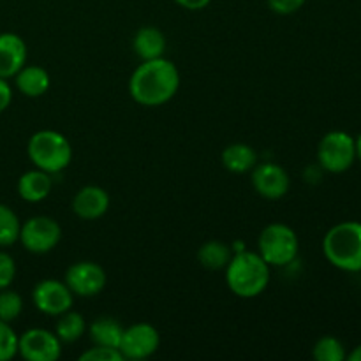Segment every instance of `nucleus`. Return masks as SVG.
Wrapping results in <instances>:
<instances>
[{"label": "nucleus", "mask_w": 361, "mask_h": 361, "mask_svg": "<svg viewBox=\"0 0 361 361\" xmlns=\"http://www.w3.org/2000/svg\"><path fill=\"white\" fill-rule=\"evenodd\" d=\"M356 159L361 161V133L358 134V137H356Z\"/></svg>", "instance_id": "nucleus-32"}, {"label": "nucleus", "mask_w": 361, "mask_h": 361, "mask_svg": "<svg viewBox=\"0 0 361 361\" xmlns=\"http://www.w3.org/2000/svg\"><path fill=\"white\" fill-rule=\"evenodd\" d=\"M312 356L317 361H344L348 358L344 344L337 337H321L314 344Z\"/></svg>", "instance_id": "nucleus-23"}, {"label": "nucleus", "mask_w": 361, "mask_h": 361, "mask_svg": "<svg viewBox=\"0 0 361 361\" xmlns=\"http://www.w3.org/2000/svg\"><path fill=\"white\" fill-rule=\"evenodd\" d=\"M267 2L271 13L281 14V16H289V14L298 13L305 6L307 0H267Z\"/></svg>", "instance_id": "nucleus-28"}, {"label": "nucleus", "mask_w": 361, "mask_h": 361, "mask_svg": "<svg viewBox=\"0 0 361 361\" xmlns=\"http://www.w3.org/2000/svg\"><path fill=\"white\" fill-rule=\"evenodd\" d=\"M345 360H349V361H361V344L356 345V348L353 349L351 353H349L348 358H345Z\"/></svg>", "instance_id": "nucleus-31"}, {"label": "nucleus", "mask_w": 361, "mask_h": 361, "mask_svg": "<svg viewBox=\"0 0 361 361\" xmlns=\"http://www.w3.org/2000/svg\"><path fill=\"white\" fill-rule=\"evenodd\" d=\"M13 102V88H11L9 81L0 78V113L6 111Z\"/></svg>", "instance_id": "nucleus-29"}, {"label": "nucleus", "mask_w": 361, "mask_h": 361, "mask_svg": "<svg viewBox=\"0 0 361 361\" xmlns=\"http://www.w3.org/2000/svg\"><path fill=\"white\" fill-rule=\"evenodd\" d=\"M231 257V247L224 242H219V240L204 242L197 250V261L201 263V267L212 271L224 270Z\"/></svg>", "instance_id": "nucleus-20"}, {"label": "nucleus", "mask_w": 361, "mask_h": 361, "mask_svg": "<svg viewBox=\"0 0 361 361\" xmlns=\"http://www.w3.org/2000/svg\"><path fill=\"white\" fill-rule=\"evenodd\" d=\"M80 361H123L122 353L116 348H104V345H94L88 351L81 353Z\"/></svg>", "instance_id": "nucleus-26"}, {"label": "nucleus", "mask_w": 361, "mask_h": 361, "mask_svg": "<svg viewBox=\"0 0 361 361\" xmlns=\"http://www.w3.org/2000/svg\"><path fill=\"white\" fill-rule=\"evenodd\" d=\"M27 63V44L13 32L0 34V78L11 80Z\"/></svg>", "instance_id": "nucleus-14"}, {"label": "nucleus", "mask_w": 361, "mask_h": 361, "mask_svg": "<svg viewBox=\"0 0 361 361\" xmlns=\"http://www.w3.org/2000/svg\"><path fill=\"white\" fill-rule=\"evenodd\" d=\"M32 302L39 312L46 316L59 317L60 314L71 310L74 302V295L66 282L55 279H44L37 282L32 291Z\"/></svg>", "instance_id": "nucleus-10"}, {"label": "nucleus", "mask_w": 361, "mask_h": 361, "mask_svg": "<svg viewBox=\"0 0 361 361\" xmlns=\"http://www.w3.org/2000/svg\"><path fill=\"white\" fill-rule=\"evenodd\" d=\"M222 166L228 171L243 175V173L252 171L254 166L257 164V154L250 145L245 143H233L222 150Z\"/></svg>", "instance_id": "nucleus-18"}, {"label": "nucleus", "mask_w": 361, "mask_h": 361, "mask_svg": "<svg viewBox=\"0 0 361 361\" xmlns=\"http://www.w3.org/2000/svg\"><path fill=\"white\" fill-rule=\"evenodd\" d=\"M356 161V141L345 130H330L317 145V162L328 173H345Z\"/></svg>", "instance_id": "nucleus-6"}, {"label": "nucleus", "mask_w": 361, "mask_h": 361, "mask_svg": "<svg viewBox=\"0 0 361 361\" xmlns=\"http://www.w3.org/2000/svg\"><path fill=\"white\" fill-rule=\"evenodd\" d=\"M300 240L295 229L282 222L268 224L257 238V254L271 267H288L296 259Z\"/></svg>", "instance_id": "nucleus-5"}, {"label": "nucleus", "mask_w": 361, "mask_h": 361, "mask_svg": "<svg viewBox=\"0 0 361 361\" xmlns=\"http://www.w3.org/2000/svg\"><path fill=\"white\" fill-rule=\"evenodd\" d=\"M133 49L141 60L161 59L166 51V35L157 27H141L134 34Z\"/></svg>", "instance_id": "nucleus-17"}, {"label": "nucleus", "mask_w": 361, "mask_h": 361, "mask_svg": "<svg viewBox=\"0 0 361 361\" xmlns=\"http://www.w3.org/2000/svg\"><path fill=\"white\" fill-rule=\"evenodd\" d=\"M21 222L7 204L0 203V247H11L20 240Z\"/></svg>", "instance_id": "nucleus-22"}, {"label": "nucleus", "mask_w": 361, "mask_h": 361, "mask_svg": "<svg viewBox=\"0 0 361 361\" xmlns=\"http://www.w3.org/2000/svg\"><path fill=\"white\" fill-rule=\"evenodd\" d=\"M161 345V335L157 328L148 323H136L123 330L120 353L123 360H147L155 355Z\"/></svg>", "instance_id": "nucleus-11"}, {"label": "nucleus", "mask_w": 361, "mask_h": 361, "mask_svg": "<svg viewBox=\"0 0 361 361\" xmlns=\"http://www.w3.org/2000/svg\"><path fill=\"white\" fill-rule=\"evenodd\" d=\"M18 355L27 361H56L62 355V342L55 331L30 328L18 337Z\"/></svg>", "instance_id": "nucleus-8"}, {"label": "nucleus", "mask_w": 361, "mask_h": 361, "mask_svg": "<svg viewBox=\"0 0 361 361\" xmlns=\"http://www.w3.org/2000/svg\"><path fill=\"white\" fill-rule=\"evenodd\" d=\"M85 331H87V323L80 312L67 310V312L60 314L59 319H56L55 335L62 344H74L83 337Z\"/></svg>", "instance_id": "nucleus-21"}, {"label": "nucleus", "mask_w": 361, "mask_h": 361, "mask_svg": "<svg viewBox=\"0 0 361 361\" xmlns=\"http://www.w3.org/2000/svg\"><path fill=\"white\" fill-rule=\"evenodd\" d=\"M51 175L37 168L23 173L18 180V194L27 203H41V201H44L51 192Z\"/></svg>", "instance_id": "nucleus-15"}, {"label": "nucleus", "mask_w": 361, "mask_h": 361, "mask_svg": "<svg viewBox=\"0 0 361 361\" xmlns=\"http://www.w3.org/2000/svg\"><path fill=\"white\" fill-rule=\"evenodd\" d=\"M23 312V298L9 288L0 291V319L13 323Z\"/></svg>", "instance_id": "nucleus-24"}, {"label": "nucleus", "mask_w": 361, "mask_h": 361, "mask_svg": "<svg viewBox=\"0 0 361 361\" xmlns=\"http://www.w3.org/2000/svg\"><path fill=\"white\" fill-rule=\"evenodd\" d=\"M323 254L331 267L348 274L361 271V222H338L323 238Z\"/></svg>", "instance_id": "nucleus-3"}, {"label": "nucleus", "mask_w": 361, "mask_h": 361, "mask_svg": "<svg viewBox=\"0 0 361 361\" xmlns=\"http://www.w3.org/2000/svg\"><path fill=\"white\" fill-rule=\"evenodd\" d=\"M123 330L126 328L113 317H99L94 323L88 324L87 331L94 345H104V348H120Z\"/></svg>", "instance_id": "nucleus-19"}, {"label": "nucleus", "mask_w": 361, "mask_h": 361, "mask_svg": "<svg viewBox=\"0 0 361 361\" xmlns=\"http://www.w3.org/2000/svg\"><path fill=\"white\" fill-rule=\"evenodd\" d=\"M226 270V284L238 298H256L267 291L270 284V264L257 252L240 250L229 259Z\"/></svg>", "instance_id": "nucleus-2"}, {"label": "nucleus", "mask_w": 361, "mask_h": 361, "mask_svg": "<svg viewBox=\"0 0 361 361\" xmlns=\"http://www.w3.org/2000/svg\"><path fill=\"white\" fill-rule=\"evenodd\" d=\"M250 182L261 197L270 201L282 200L291 187L288 171L275 162H263V164L254 166Z\"/></svg>", "instance_id": "nucleus-12"}, {"label": "nucleus", "mask_w": 361, "mask_h": 361, "mask_svg": "<svg viewBox=\"0 0 361 361\" xmlns=\"http://www.w3.org/2000/svg\"><path fill=\"white\" fill-rule=\"evenodd\" d=\"M62 238V228L55 219L48 215H35L21 224L20 240L25 250L30 254H48L55 249Z\"/></svg>", "instance_id": "nucleus-7"}, {"label": "nucleus", "mask_w": 361, "mask_h": 361, "mask_svg": "<svg viewBox=\"0 0 361 361\" xmlns=\"http://www.w3.org/2000/svg\"><path fill=\"white\" fill-rule=\"evenodd\" d=\"M63 282L73 291V295L81 296V298H92L106 288L108 277L101 264L94 263V261H78L67 268Z\"/></svg>", "instance_id": "nucleus-9"}, {"label": "nucleus", "mask_w": 361, "mask_h": 361, "mask_svg": "<svg viewBox=\"0 0 361 361\" xmlns=\"http://www.w3.org/2000/svg\"><path fill=\"white\" fill-rule=\"evenodd\" d=\"M175 2L187 11H203L204 7L210 6L212 0H175Z\"/></svg>", "instance_id": "nucleus-30"}, {"label": "nucleus", "mask_w": 361, "mask_h": 361, "mask_svg": "<svg viewBox=\"0 0 361 361\" xmlns=\"http://www.w3.org/2000/svg\"><path fill=\"white\" fill-rule=\"evenodd\" d=\"M14 83H16V88L25 97L35 99L41 97L49 90L51 80H49V74L44 67L27 66L25 63L14 76Z\"/></svg>", "instance_id": "nucleus-16"}, {"label": "nucleus", "mask_w": 361, "mask_h": 361, "mask_svg": "<svg viewBox=\"0 0 361 361\" xmlns=\"http://www.w3.org/2000/svg\"><path fill=\"white\" fill-rule=\"evenodd\" d=\"M27 154L32 164L41 171L56 175L69 168L73 161V147L69 140L59 130L42 129L30 136Z\"/></svg>", "instance_id": "nucleus-4"}, {"label": "nucleus", "mask_w": 361, "mask_h": 361, "mask_svg": "<svg viewBox=\"0 0 361 361\" xmlns=\"http://www.w3.org/2000/svg\"><path fill=\"white\" fill-rule=\"evenodd\" d=\"M109 210V194L99 185H87L76 192L73 212L81 221H97Z\"/></svg>", "instance_id": "nucleus-13"}, {"label": "nucleus", "mask_w": 361, "mask_h": 361, "mask_svg": "<svg viewBox=\"0 0 361 361\" xmlns=\"http://www.w3.org/2000/svg\"><path fill=\"white\" fill-rule=\"evenodd\" d=\"M16 277V263L13 256L0 250V291L7 289Z\"/></svg>", "instance_id": "nucleus-27"}, {"label": "nucleus", "mask_w": 361, "mask_h": 361, "mask_svg": "<svg viewBox=\"0 0 361 361\" xmlns=\"http://www.w3.org/2000/svg\"><path fill=\"white\" fill-rule=\"evenodd\" d=\"M180 88V71L171 60H143L129 78V94L137 104L157 108L176 95Z\"/></svg>", "instance_id": "nucleus-1"}, {"label": "nucleus", "mask_w": 361, "mask_h": 361, "mask_svg": "<svg viewBox=\"0 0 361 361\" xmlns=\"http://www.w3.org/2000/svg\"><path fill=\"white\" fill-rule=\"evenodd\" d=\"M18 355V335L11 323L0 319V361H9Z\"/></svg>", "instance_id": "nucleus-25"}]
</instances>
